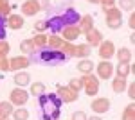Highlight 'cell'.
Wrapping results in <instances>:
<instances>
[{
  "mask_svg": "<svg viewBox=\"0 0 135 120\" xmlns=\"http://www.w3.org/2000/svg\"><path fill=\"white\" fill-rule=\"evenodd\" d=\"M78 20H79L78 11L72 6H63L47 20V29H51L52 34H56V32H61V29H65L67 25H74Z\"/></svg>",
  "mask_w": 135,
  "mask_h": 120,
  "instance_id": "cell-1",
  "label": "cell"
},
{
  "mask_svg": "<svg viewBox=\"0 0 135 120\" xmlns=\"http://www.w3.org/2000/svg\"><path fill=\"white\" fill-rule=\"evenodd\" d=\"M40 100V108L43 113V120H58L60 118V108H61V100L58 99V95L52 93H43L38 97Z\"/></svg>",
  "mask_w": 135,
  "mask_h": 120,
  "instance_id": "cell-2",
  "label": "cell"
},
{
  "mask_svg": "<svg viewBox=\"0 0 135 120\" xmlns=\"http://www.w3.org/2000/svg\"><path fill=\"white\" fill-rule=\"evenodd\" d=\"M81 81H83V90L88 97H95L97 91H99V79L92 75V74H85L81 75Z\"/></svg>",
  "mask_w": 135,
  "mask_h": 120,
  "instance_id": "cell-3",
  "label": "cell"
},
{
  "mask_svg": "<svg viewBox=\"0 0 135 120\" xmlns=\"http://www.w3.org/2000/svg\"><path fill=\"white\" fill-rule=\"evenodd\" d=\"M27 100H29V91L23 90V88H15V90H11L9 93V102L13 104V106H18V108H22L23 104H27Z\"/></svg>",
  "mask_w": 135,
  "mask_h": 120,
  "instance_id": "cell-4",
  "label": "cell"
},
{
  "mask_svg": "<svg viewBox=\"0 0 135 120\" xmlns=\"http://www.w3.org/2000/svg\"><path fill=\"white\" fill-rule=\"evenodd\" d=\"M90 108H92L94 115H104V113L110 111L112 102H110V99H106V97H95L90 102Z\"/></svg>",
  "mask_w": 135,
  "mask_h": 120,
  "instance_id": "cell-5",
  "label": "cell"
},
{
  "mask_svg": "<svg viewBox=\"0 0 135 120\" xmlns=\"http://www.w3.org/2000/svg\"><path fill=\"white\" fill-rule=\"evenodd\" d=\"M97 47H99V50H97V52H99V58H101V59L110 61L115 56V43H114V41L103 40L99 45H97Z\"/></svg>",
  "mask_w": 135,
  "mask_h": 120,
  "instance_id": "cell-6",
  "label": "cell"
},
{
  "mask_svg": "<svg viewBox=\"0 0 135 120\" xmlns=\"http://www.w3.org/2000/svg\"><path fill=\"white\" fill-rule=\"evenodd\" d=\"M58 97H60V100H61V102L69 104V102H76V100H78V97H79V93H78V91H74L70 86L60 84V86H58Z\"/></svg>",
  "mask_w": 135,
  "mask_h": 120,
  "instance_id": "cell-7",
  "label": "cell"
},
{
  "mask_svg": "<svg viewBox=\"0 0 135 120\" xmlns=\"http://www.w3.org/2000/svg\"><path fill=\"white\" fill-rule=\"evenodd\" d=\"M95 70H97V79H103V81H108L112 75H114V65L110 63V61H99L97 63V66H95Z\"/></svg>",
  "mask_w": 135,
  "mask_h": 120,
  "instance_id": "cell-8",
  "label": "cell"
},
{
  "mask_svg": "<svg viewBox=\"0 0 135 120\" xmlns=\"http://www.w3.org/2000/svg\"><path fill=\"white\" fill-rule=\"evenodd\" d=\"M32 61L27 58V56H15V58H11L9 59V70L11 72H20V70H25L29 65H31Z\"/></svg>",
  "mask_w": 135,
  "mask_h": 120,
  "instance_id": "cell-9",
  "label": "cell"
},
{
  "mask_svg": "<svg viewBox=\"0 0 135 120\" xmlns=\"http://www.w3.org/2000/svg\"><path fill=\"white\" fill-rule=\"evenodd\" d=\"M78 29H79V34H86V32H90V30L94 29L92 14H83V16H79V20H78Z\"/></svg>",
  "mask_w": 135,
  "mask_h": 120,
  "instance_id": "cell-10",
  "label": "cell"
},
{
  "mask_svg": "<svg viewBox=\"0 0 135 120\" xmlns=\"http://www.w3.org/2000/svg\"><path fill=\"white\" fill-rule=\"evenodd\" d=\"M20 9H22V13H23V16H36V14L42 11L36 0H25V2L22 4Z\"/></svg>",
  "mask_w": 135,
  "mask_h": 120,
  "instance_id": "cell-11",
  "label": "cell"
},
{
  "mask_svg": "<svg viewBox=\"0 0 135 120\" xmlns=\"http://www.w3.org/2000/svg\"><path fill=\"white\" fill-rule=\"evenodd\" d=\"M25 25V18L20 16V14H9L7 18H6V27H9L13 30H18L22 29Z\"/></svg>",
  "mask_w": 135,
  "mask_h": 120,
  "instance_id": "cell-12",
  "label": "cell"
},
{
  "mask_svg": "<svg viewBox=\"0 0 135 120\" xmlns=\"http://www.w3.org/2000/svg\"><path fill=\"white\" fill-rule=\"evenodd\" d=\"M79 36H81V34H79L78 25H67L65 29H61V38H63V41H76Z\"/></svg>",
  "mask_w": 135,
  "mask_h": 120,
  "instance_id": "cell-13",
  "label": "cell"
},
{
  "mask_svg": "<svg viewBox=\"0 0 135 120\" xmlns=\"http://www.w3.org/2000/svg\"><path fill=\"white\" fill-rule=\"evenodd\" d=\"M133 72V65L132 63H117V66L114 68V74L121 79H126L128 75H132Z\"/></svg>",
  "mask_w": 135,
  "mask_h": 120,
  "instance_id": "cell-14",
  "label": "cell"
},
{
  "mask_svg": "<svg viewBox=\"0 0 135 120\" xmlns=\"http://www.w3.org/2000/svg\"><path fill=\"white\" fill-rule=\"evenodd\" d=\"M85 36H86V45H88V47H97V45L103 41V32L97 30L95 27H94L90 32H86Z\"/></svg>",
  "mask_w": 135,
  "mask_h": 120,
  "instance_id": "cell-15",
  "label": "cell"
},
{
  "mask_svg": "<svg viewBox=\"0 0 135 120\" xmlns=\"http://www.w3.org/2000/svg\"><path fill=\"white\" fill-rule=\"evenodd\" d=\"M13 81H15V84H16V86H20V88H25L27 84H31V75H29V74H27L25 70L15 72V75H13Z\"/></svg>",
  "mask_w": 135,
  "mask_h": 120,
  "instance_id": "cell-16",
  "label": "cell"
},
{
  "mask_svg": "<svg viewBox=\"0 0 135 120\" xmlns=\"http://www.w3.org/2000/svg\"><path fill=\"white\" fill-rule=\"evenodd\" d=\"M115 56H117V61L119 63H132V58H133V52L128 47H121L119 50H115Z\"/></svg>",
  "mask_w": 135,
  "mask_h": 120,
  "instance_id": "cell-17",
  "label": "cell"
},
{
  "mask_svg": "<svg viewBox=\"0 0 135 120\" xmlns=\"http://www.w3.org/2000/svg\"><path fill=\"white\" fill-rule=\"evenodd\" d=\"M90 54H92V47H88L86 43L76 45V50H74V58H78V59H86Z\"/></svg>",
  "mask_w": 135,
  "mask_h": 120,
  "instance_id": "cell-18",
  "label": "cell"
},
{
  "mask_svg": "<svg viewBox=\"0 0 135 120\" xmlns=\"http://www.w3.org/2000/svg\"><path fill=\"white\" fill-rule=\"evenodd\" d=\"M126 86H128L126 79H121V77H114V79H112V90H114L115 93H124Z\"/></svg>",
  "mask_w": 135,
  "mask_h": 120,
  "instance_id": "cell-19",
  "label": "cell"
},
{
  "mask_svg": "<svg viewBox=\"0 0 135 120\" xmlns=\"http://www.w3.org/2000/svg\"><path fill=\"white\" fill-rule=\"evenodd\" d=\"M94 66H95V65H94V61H90L88 58H86V59H81L79 63H78V70L81 72L83 75H85V74H92Z\"/></svg>",
  "mask_w": 135,
  "mask_h": 120,
  "instance_id": "cell-20",
  "label": "cell"
},
{
  "mask_svg": "<svg viewBox=\"0 0 135 120\" xmlns=\"http://www.w3.org/2000/svg\"><path fill=\"white\" fill-rule=\"evenodd\" d=\"M74 50H76V45L72 41H63L61 47H60V52L65 58H74Z\"/></svg>",
  "mask_w": 135,
  "mask_h": 120,
  "instance_id": "cell-21",
  "label": "cell"
},
{
  "mask_svg": "<svg viewBox=\"0 0 135 120\" xmlns=\"http://www.w3.org/2000/svg\"><path fill=\"white\" fill-rule=\"evenodd\" d=\"M61 43H63V38H61V36L52 34L51 38H47V49H51V50H60Z\"/></svg>",
  "mask_w": 135,
  "mask_h": 120,
  "instance_id": "cell-22",
  "label": "cell"
},
{
  "mask_svg": "<svg viewBox=\"0 0 135 120\" xmlns=\"http://www.w3.org/2000/svg\"><path fill=\"white\" fill-rule=\"evenodd\" d=\"M20 50H22V54H23V56H32V54L36 52V47L32 45L31 40H23L20 43Z\"/></svg>",
  "mask_w": 135,
  "mask_h": 120,
  "instance_id": "cell-23",
  "label": "cell"
},
{
  "mask_svg": "<svg viewBox=\"0 0 135 120\" xmlns=\"http://www.w3.org/2000/svg\"><path fill=\"white\" fill-rule=\"evenodd\" d=\"M31 41H32V45L36 47V50L47 47V36H45V32H38L34 38H31Z\"/></svg>",
  "mask_w": 135,
  "mask_h": 120,
  "instance_id": "cell-24",
  "label": "cell"
},
{
  "mask_svg": "<svg viewBox=\"0 0 135 120\" xmlns=\"http://www.w3.org/2000/svg\"><path fill=\"white\" fill-rule=\"evenodd\" d=\"M11 117H13L15 120H29V111H27L25 108H23V106H22V108H16V109H13Z\"/></svg>",
  "mask_w": 135,
  "mask_h": 120,
  "instance_id": "cell-25",
  "label": "cell"
},
{
  "mask_svg": "<svg viewBox=\"0 0 135 120\" xmlns=\"http://www.w3.org/2000/svg\"><path fill=\"white\" fill-rule=\"evenodd\" d=\"M43 93H47L45 91V84L43 82H32L31 84V91H29V95H34V97H40Z\"/></svg>",
  "mask_w": 135,
  "mask_h": 120,
  "instance_id": "cell-26",
  "label": "cell"
},
{
  "mask_svg": "<svg viewBox=\"0 0 135 120\" xmlns=\"http://www.w3.org/2000/svg\"><path fill=\"white\" fill-rule=\"evenodd\" d=\"M104 23H106V27L112 30H117L123 27V18H104Z\"/></svg>",
  "mask_w": 135,
  "mask_h": 120,
  "instance_id": "cell-27",
  "label": "cell"
},
{
  "mask_svg": "<svg viewBox=\"0 0 135 120\" xmlns=\"http://www.w3.org/2000/svg\"><path fill=\"white\" fill-rule=\"evenodd\" d=\"M13 109H15V106L11 102H6V100L0 102V117H11Z\"/></svg>",
  "mask_w": 135,
  "mask_h": 120,
  "instance_id": "cell-28",
  "label": "cell"
},
{
  "mask_svg": "<svg viewBox=\"0 0 135 120\" xmlns=\"http://www.w3.org/2000/svg\"><path fill=\"white\" fill-rule=\"evenodd\" d=\"M123 120H135V106L133 102H130L123 109Z\"/></svg>",
  "mask_w": 135,
  "mask_h": 120,
  "instance_id": "cell-29",
  "label": "cell"
},
{
  "mask_svg": "<svg viewBox=\"0 0 135 120\" xmlns=\"http://www.w3.org/2000/svg\"><path fill=\"white\" fill-rule=\"evenodd\" d=\"M11 14V4L9 0H0V16L7 18Z\"/></svg>",
  "mask_w": 135,
  "mask_h": 120,
  "instance_id": "cell-30",
  "label": "cell"
},
{
  "mask_svg": "<svg viewBox=\"0 0 135 120\" xmlns=\"http://www.w3.org/2000/svg\"><path fill=\"white\" fill-rule=\"evenodd\" d=\"M104 13H106V18H123V11L119 9V7H110Z\"/></svg>",
  "mask_w": 135,
  "mask_h": 120,
  "instance_id": "cell-31",
  "label": "cell"
},
{
  "mask_svg": "<svg viewBox=\"0 0 135 120\" xmlns=\"http://www.w3.org/2000/svg\"><path fill=\"white\" fill-rule=\"evenodd\" d=\"M69 86H70L74 91H78V93H79L81 88H83V81H81V77H74V79H70Z\"/></svg>",
  "mask_w": 135,
  "mask_h": 120,
  "instance_id": "cell-32",
  "label": "cell"
},
{
  "mask_svg": "<svg viewBox=\"0 0 135 120\" xmlns=\"http://www.w3.org/2000/svg\"><path fill=\"white\" fill-rule=\"evenodd\" d=\"M135 2L133 0H119V9L121 11H133Z\"/></svg>",
  "mask_w": 135,
  "mask_h": 120,
  "instance_id": "cell-33",
  "label": "cell"
},
{
  "mask_svg": "<svg viewBox=\"0 0 135 120\" xmlns=\"http://www.w3.org/2000/svg\"><path fill=\"white\" fill-rule=\"evenodd\" d=\"M9 50H11L9 41L0 40V56H9Z\"/></svg>",
  "mask_w": 135,
  "mask_h": 120,
  "instance_id": "cell-34",
  "label": "cell"
},
{
  "mask_svg": "<svg viewBox=\"0 0 135 120\" xmlns=\"http://www.w3.org/2000/svg\"><path fill=\"white\" fill-rule=\"evenodd\" d=\"M9 70V58L7 56H0V72Z\"/></svg>",
  "mask_w": 135,
  "mask_h": 120,
  "instance_id": "cell-35",
  "label": "cell"
},
{
  "mask_svg": "<svg viewBox=\"0 0 135 120\" xmlns=\"http://www.w3.org/2000/svg\"><path fill=\"white\" fill-rule=\"evenodd\" d=\"M34 29L38 32H45L47 30V20H36L34 22Z\"/></svg>",
  "mask_w": 135,
  "mask_h": 120,
  "instance_id": "cell-36",
  "label": "cell"
},
{
  "mask_svg": "<svg viewBox=\"0 0 135 120\" xmlns=\"http://www.w3.org/2000/svg\"><path fill=\"white\" fill-rule=\"evenodd\" d=\"M99 4H101L103 11H106V9H110V7H115L117 0H99Z\"/></svg>",
  "mask_w": 135,
  "mask_h": 120,
  "instance_id": "cell-37",
  "label": "cell"
},
{
  "mask_svg": "<svg viewBox=\"0 0 135 120\" xmlns=\"http://www.w3.org/2000/svg\"><path fill=\"white\" fill-rule=\"evenodd\" d=\"M126 93H128V97H130L132 100L135 99V84L133 82H130V84L126 86Z\"/></svg>",
  "mask_w": 135,
  "mask_h": 120,
  "instance_id": "cell-38",
  "label": "cell"
},
{
  "mask_svg": "<svg viewBox=\"0 0 135 120\" xmlns=\"http://www.w3.org/2000/svg\"><path fill=\"white\" fill-rule=\"evenodd\" d=\"M72 120H86V113L85 111H74Z\"/></svg>",
  "mask_w": 135,
  "mask_h": 120,
  "instance_id": "cell-39",
  "label": "cell"
},
{
  "mask_svg": "<svg viewBox=\"0 0 135 120\" xmlns=\"http://www.w3.org/2000/svg\"><path fill=\"white\" fill-rule=\"evenodd\" d=\"M4 36H6V18L0 16V40H4Z\"/></svg>",
  "mask_w": 135,
  "mask_h": 120,
  "instance_id": "cell-40",
  "label": "cell"
},
{
  "mask_svg": "<svg viewBox=\"0 0 135 120\" xmlns=\"http://www.w3.org/2000/svg\"><path fill=\"white\" fill-rule=\"evenodd\" d=\"M36 2H38V6H40L42 11H47L51 7V0H36Z\"/></svg>",
  "mask_w": 135,
  "mask_h": 120,
  "instance_id": "cell-41",
  "label": "cell"
},
{
  "mask_svg": "<svg viewBox=\"0 0 135 120\" xmlns=\"http://www.w3.org/2000/svg\"><path fill=\"white\" fill-rule=\"evenodd\" d=\"M128 25H130V29H132V30L135 29V14H133V13H132L130 18H128Z\"/></svg>",
  "mask_w": 135,
  "mask_h": 120,
  "instance_id": "cell-42",
  "label": "cell"
},
{
  "mask_svg": "<svg viewBox=\"0 0 135 120\" xmlns=\"http://www.w3.org/2000/svg\"><path fill=\"white\" fill-rule=\"evenodd\" d=\"M86 120H103L99 115H94V117H86Z\"/></svg>",
  "mask_w": 135,
  "mask_h": 120,
  "instance_id": "cell-43",
  "label": "cell"
},
{
  "mask_svg": "<svg viewBox=\"0 0 135 120\" xmlns=\"http://www.w3.org/2000/svg\"><path fill=\"white\" fill-rule=\"evenodd\" d=\"M88 4H99V0H86Z\"/></svg>",
  "mask_w": 135,
  "mask_h": 120,
  "instance_id": "cell-44",
  "label": "cell"
},
{
  "mask_svg": "<svg viewBox=\"0 0 135 120\" xmlns=\"http://www.w3.org/2000/svg\"><path fill=\"white\" fill-rule=\"evenodd\" d=\"M0 120H9V117H0Z\"/></svg>",
  "mask_w": 135,
  "mask_h": 120,
  "instance_id": "cell-45",
  "label": "cell"
}]
</instances>
